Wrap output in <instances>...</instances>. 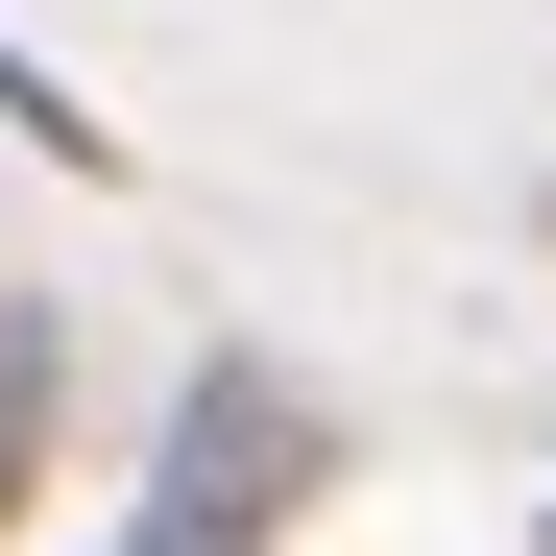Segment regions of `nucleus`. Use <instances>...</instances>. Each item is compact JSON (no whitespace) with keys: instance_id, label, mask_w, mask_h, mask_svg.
Here are the masks:
<instances>
[{"instance_id":"obj_3","label":"nucleus","mask_w":556,"mask_h":556,"mask_svg":"<svg viewBox=\"0 0 556 556\" xmlns=\"http://www.w3.org/2000/svg\"><path fill=\"white\" fill-rule=\"evenodd\" d=\"M0 122H25L49 169H122V122H98V98H73V73H49V49H0Z\"/></svg>"},{"instance_id":"obj_1","label":"nucleus","mask_w":556,"mask_h":556,"mask_svg":"<svg viewBox=\"0 0 556 556\" xmlns=\"http://www.w3.org/2000/svg\"><path fill=\"white\" fill-rule=\"evenodd\" d=\"M339 484V412L291 388V363H194L169 388V435H146V508H122V556H291V508Z\"/></svg>"},{"instance_id":"obj_2","label":"nucleus","mask_w":556,"mask_h":556,"mask_svg":"<svg viewBox=\"0 0 556 556\" xmlns=\"http://www.w3.org/2000/svg\"><path fill=\"white\" fill-rule=\"evenodd\" d=\"M49 435H73V315H0V532H25Z\"/></svg>"}]
</instances>
